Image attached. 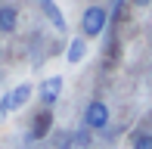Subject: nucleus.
<instances>
[{
	"mask_svg": "<svg viewBox=\"0 0 152 149\" xmlns=\"http://www.w3.org/2000/svg\"><path fill=\"white\" fill-rule=\"evenodd\" d=\"M106 22H109V12L102 6H87L84 16H81V37L90 40V37H99L106 31Z\"/></svg>",
	"mask_w": 152,
	"mask_h": 149,
	"instance_id": "nucleus-1",
	"label": "nucleus"
},
{
	"mask_svg": "<svg viewBox=\"0 0 152 149\" xmlns=\"http://www.w3.org/2000/svg\"><path fill=\"white\" fill-rule=\"evenodd\" d=\"M84 124L90 127V131H106L109 127V106L102 103V99H90V103H87Z\"/></svg>",
	"mask_w": 152,
	"mask_h": 149,
	"instance_id": "nucleus-2",
	"label": "nucleus"
},
{
	"mask_svg": "<svg viewBox=\"0 0 152 149\" xmlns=\"http://www.w3.org/2000/svg\"><path fill=\"white\" fill-rule=\"evenodd\" d=\"M62 74H53V78H47L44 84L37 87V96H40V103H44V109H53L56 106V99L62 96Z\"/></svg>",
	"mask_w": 152,
	"mask_h": 149,
	"instance_id": "nucleus-3",
	"label": "nucleus"
},
{
	"mask_svg": "<svg viewBox=\"0 0 152 149\" xmlns=\"http://www.w3.org/2000/svg\"><path fill=\"white\" fill-rule=\"evenodd\" d=\"M31 93H34V87H31V84H16L10 93H3L6 109H10V112H19V109H22V106L31 99Z\"/></svg>",
	"mask_w": 152,
	"mask_h": 149,
	"instance_id": "nucleus-4",
	"label": "nucleus"
},
{
	"mask_svg": "<svg viewBox=\"0 0 152 149\" xmlns=\"http://www.w3.org/2000/svg\"><path fill=\"white\" fill-rule=\"evenodd\" d=\"M50 124H53V112L44 109L34 115V124H31V140H44L47 134H50Z\"/></svg>",
	"mask_w": 152,
	"mask_h": 149,
	"instance_id": "nucleus-5",
	"label": "nucleus"
},
{
	"mask_svg": "<svg viewBox=\"0 0 152 149\" xmlns=\"http://www.w3.org/2000/svg\"><path fill=\"white\" fill-rule=\"evenodd\" d=\"M19 28V9L16 6H0V34H12Z\"/></svg>",
	"mask_w": 152,
	"mask_h": 149,
	"instance_id": "nucleus-6",
	"label": "nucleus"
},
{
	"mask_svg": "<svg viewBox=\"0 0 152 149\" xmlns=\"http://www.w3.org/2000/svg\"><path fill=\"white\" fill-rule=\"evenodd\" d=\"M40 9H44V16L53 22L56 31H65V16H62V9L56 6V0H40Z\"/></svg>",
	"mask_w": 152,
	"mask_h": 149,
	"instance_id": "nucleus-7",
	"label": "nucleus"
},
{
	"mask_svg": "<svg viewBox=\"0 0 152 149\" xmlns=\"http://www.w3.org/2000/svg\"><path fill=\"white\" fill-rule=\"evenodd\" d=\"M84 56H87V40H84V37L68 40V50H65V59H68V62H72V65H78Z\"/></svg>",
	"mask_w": 152,
	"mask_h": 149,
	"instance_id": "nucleus-8",
	"label": "nucleus"
},
{
	"mask_svg": "<svg viewBox=\"0 0 152 149\" xmlns=\"http://www.w3.org/2000/svg\"><path fill=\"white\" fill-rule=\"evenodd\" d=\"M134 149H152V134H134Z\"/></svg>",
	"mask_w": 152,
	"mask_h": 149,
	"instance_id": "nucleus-9",
	"label": "nucleus"
},
{
	"mask_svg": "<svg viewBox=\"0 0 152 149\" xmlns=\"http://www.w3.org/2000/svg\"><path fill=\"white\" fill-rule=\"evenodd\" d=\"M6 115H10V109H6V99H3V96H0V121H3V118H6Z\"/></svg>",
	"mask_w": 152,
	"mask_h": 149,
	"instance_id": "nucleus-10",
	"label": "nucleus"
},
{
	"mask_svg": "<svg viewBox=\"0 0 152 149\" xmlns=\"http://www.w3.org/2000/svg\"><path fill=\"white\" fill-rule=\"evenodd\" d=\"M130 3H134V6H149L152 0H130Z\"/></svg>",
	"mask_w": 152,
	"mask_h": 149,
	"instance_id": "nucleus-11",
	"label": "nucleus"
}]
</instances>
